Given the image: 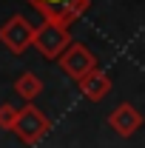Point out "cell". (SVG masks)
Returning a JSON list of instances; mask_svg holds the SVG:
<instances>
[{
    "mask_svg": "<svg viewBox=\"0 0 145 148\" xmlns=\"http://www.w3.org/2000/svg\"><path fill=\"white\" fill-rule=\"evenodd\" d=\"M31 9H37L43 20H51L57 26H71L88 12L91 0H26Z\"/></svg>",
    "mask_w": 145,
    "mask_h": 148,
    "instance_id": "6da1fadb",
    "label": "cell"
},
{
    "mask_svg": "<svg viewBox=\"0 0 145 148\" xmlns=\"http://www.w3.org/2000/svg\"><path fill=\"white\" fill-rule=\"evenodd\" d=\"M14 134L23 145H37L49 131H51V120L37 108L34 103H26L23 108H17V123H14Z\"/></svg>",
    "mask_w": 145,
    "mask_h": 148,
    "instance_id": "7a4b0ae2",
    "label": "cell"
},
{
    "mask_svg": "<svg viewBox=\"0 0 145 148\" xmlns=\"http://www.w3.org/2000/svg\"><path fill=\"white\" fill-rule=\"evenodd\" d=\"M71 43L74 40H71V34H68L66 26H57L51 20H43L40 26H34V40H31V46H34L43 57H49V60H60V54H63Z\"/></svg>",
    "mask_w": 145,
    "mask_h": 148,
    "instance_id": "3957f363",
    "label": "cell"
},
{
    "mask_svg": "<svg viewBox=\"0 0 145 148\" xmlns=\"http://www.w3.org/2000/svg\"><path fill=\"white\" fill-rule=\"evenodd\" d=\"M31 40H34V26L23 14H14L9 17L3 26H0V43L12 51V54H23L31 49Z\"/></svg>",
    "mask_w": 145,
    "mask_h": 148,
    "instance_id": "277c9868",
    "label": "cell"
},
{
    "mask_svg": "<svg viewBox=\"0 0 145 148\" xmlns=\"http://www.w3.org/2000/svg\"><path fill=\"white\" fill-rule=\"evenodd\" d=\"M60 69L68 74L71 80L80 83L83 77H88V74L97 69V57L91 54L83 43H71V46L60 54Z\"/></svg>",
    "mask_w": 145,
    "mask_h": 148,
    "instance_id": "5b68a950",
    "label": "cell"
},
{
    "mask_svg": "<svg viewBox=\"0 0 145 148\" xmlns=\"http://www.w3.org/2000/svg\"><path fill=\"white\" fill-rule=\"evenodd\" d=\"M108 125L117 131L120 137H134L137 131L142 128V114L134 108L131 103H120V106L108 114Z\"/></svg>",
    "mask_w": 145,
    "mask_h": 148,
    "instance_id": "8992f818",
    "label": "cell"
},
{
    "mask_svg": "<svg viewBox=\"0 0 145 148\" xmlns=\"http://www.w3.org/2000/svg\"><path fill=\"white\" fill-rule=\"evenodd\" d=\"M77 86H80L83 97H88L91 103H100V100H105L108 91H111V77H108V71H103V69H94V71H91L88 77H83Z\"/></svg>",
    "mask_w": 145,
    "mask_h": 148,
    "instance_id": "52a82bcc",
    "label": "cell"
},
{
    "mask_svg": "<svg viewBox=\"0 0 145 148\" xmlns=\"http://www.w3.org/2000/svg\"><path fill=\"white\" fill-rule=\"evenodd\" d=\"M14 88H17V94L26 103H34L37 97H40V91H43V80H40L34 71H23L17 80H14Z\"/></svg>",
    "mask_w": 145,
    "mask_h": 148,
    "instance_id": "ba28073f",
    "label": "cell"
},
{
    "mask_svg": "<svg viewBox=\"0 0 145 148\" xmlns=\"http://www.w3.org/2000/svg\"><path fill=\"white\" fill-rule=\"evenodd\" d=\"M14 123H17V108H14L12 103H3V106H0V128L12 131Z\"/></svg>",
    "mask_w": 145,
    "mask_h": 148,
    "instance_id": "9c48e42d",
    "label": "cell"
}]
</instances>
